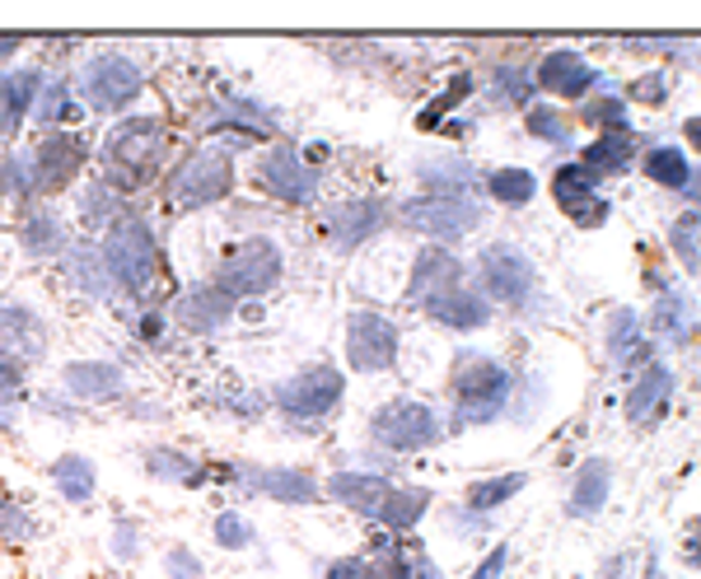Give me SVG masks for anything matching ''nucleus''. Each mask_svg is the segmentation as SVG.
Listing matches in <instances>:
<instances>
[{
	"mask_svg": "<svg viewBox=\"0 0 701 579\" xmlns=\"http://www.w3.org/2000/svg\"><path fill=\"white\" fill-rule=\"evenodd\" d=\"M608 351H613L622 365H636L646 360V341H641V323H636L631 309H617L613 313V332H608Z\"/></svg>",
	"mask_w": 701,
	"mask_h": 579,
	"instance_id": "c85d7f7f",
	"label": "nucleus"
},
{
	"mask_svg": "<svg viewBox=\"0 0 701 579\" xmlns=\"http://www.w3.org/2000/svg\"><path fill=\"white\" fill-rule=\"evenodd\" d=\"M538 85L561 93V99H580V93L594 85V71L575 52H552V56H542V66H538Z\"/></svg>",
	"mask_w": 701,
	"mask_h": 579,
	"instance_id": "dca6fc26",
	"label": "nucleus"
},
{
	"mask_svg": "<svg viewBox=\"0 0 701 579\" xmlns=\"http://www.w3.org/2000/svg\"><path fill=\"white\" fill-rule=\"evenodd\" d=\"M276 402H280V412L295 420H318L341 402V374L333 365H314V369H304L280 383Z\"/></svg>",
	"mask_w": 701,
	"mask_h": 579,
	"instance_id": "423d86ee",
	"label": "nucleus"
},
{
	"mask_svg": "<svg viewBox=\"0 0 701 579\" xmlns=\"http://www.w3.org/2000/svg\"><path fill=\"white\" fill-rule=\"evenodd\" d=\"M168 570H174L178 579H197L201 575V566L192 561V552H183V546H178V552H168Z\"/></svg>",
	"mask_w": 701,
	"mask_h": 579,
	"instance_id": "a18cd8bd",
	"label": "nucleus"
},
{
	"mask_svg": "<svg viewBox=\"0 0 701 579\" xmlns=\"http://www.w3.org/2000/svg\"><path fill=\"white\" fill-rule=\"evenodd\" d=\"M487 192L496 201H510V206H524V201L538 192V182L528 168H496V174L487 178Z\"/></svg>",
	"mask_w": 701,
	"mask_h": 579,
	"instance_id": "473e14b6",
	"label": "nucleus"
},
{
	"mask_svg": "<svg viewBox=\"0 0 701 579\" xmlns=\"http://www.w3.org/2000/svg\"><path fill=\"white\" fill-rule=\"evenodd\" d=\"M103 262L132 294H146L150 280H154V239H150V229L140 221L113 225V234H108V243H103Z\"/></svg>",
	"mask_w": 701,
	"mask_h": 579,
	"instance_id": "f03ea898",
	"label": "nucleus"
},
{
	"mask_svg": "<svg viewBox=\"0 0 701 579\" xmlns=\"http://www.w3.org/2000/svg\"><path fill=\"white\" fill-rule=\"evenodd\" d=\"M225 313H229V294L221 286L215 290L201 286L178 304V323L187 327V332H215V327L225 323Z\"/></svg>",
	"mask_w": 701,
	"mask_h": 579,
	"instance_id": "aec40b11",
	"label": "nucleus"
},
{
	"mask_svg": "<svg viewBox=\"0 0 701 579\" xmlns=\"http://www.w3.org/2000/svg\"><path fill=\"white\" fill-rule=\"evenodd\" d=\"M66 388L71 393H80V398H113L122 388V369L103 365V360H85V365L66 369Z\"/></svg>",
	"mask_w": 701,
	"mask_h": 579,
	"instance_id": "393cba45",
	"label": "nucleus"
},
{
	"mask_svg": "<svg viewBox=\"0 0 701 579\" xmlns=\"http://www.w3.org/2000/svg\"><path fill=\"white\" fill-rule=\"evenodd\" d=\"M426 505H430V491H393L388 487V495H384V505H379L374 519L388 524V528H412L421 514H426Z\"/></svg>",
	"mask_w": 701,
	"mask_h": 579,
	"instance_id": "cd10ccee",
	"label": "nucleus"
},
{
	"mask_svg": "<svg viewBox=\"0 0 701 579\" xmlns=\"http://www.w3.org/2000/svg\"><path fill=\"white\" fill-rule=\"evenodd\" d=\"M374 579H412V556H402V552L374 556Z\"/></svg>",
	"mask_w": 701,
	"mask_h": 579,
	"instance_id": "79ce46f5",
	"label": "nucleus"
},
{
	"mask_svg": "<svg viewBox=\"0 0 701 579\" xmlns=\"http://www.w3.org/2000/svg\"><path fill=\"white\" fill-rule=\"evenodd\" d=\"M38 89H42L38 71L0 75V131H5V136L24 122V113H28V108H34V99H38Z\"/></svg>",
	"mask_w": 701,
	"mask_h": 579,
	"instance_id": "6ab92c4d",
	"label": "nucleus"
},
{
	"mask_svg": "<svg viewBox=\"0 0 701 579\" xmlns=\"http://www.w3.org/2000/svg\"><path fill=\"white\" fill-rule=\"evenodd\" d=\"M140 85H146V75H140V66L136 61H127V56H93L89 61V71H85V93H89V103L93 108H127L136 93H140Z\"/></svg>",
	"mask_w": 701,
	"mask_h": 579,
	"instance_id": "1a4fd4ad",
	"label": "nucleus"
},
{
	"mask_svg": "<svg viewBox=\"0 0 701 579\" xmlns=\"http://www.w3.org/2000/svg\"><path fill=\"white\" fill-rule=\"evenodd\" d=\"M631 160V136L627 131H608L585 150V174H617Z\"/></svg>",
	"mask_w": 701,
	"mask_h": 579,
	"instance_id": "bb28decb",
	"label": "nucleus"
},
{
	"mask_svg": "<svg viewBox=\"0 0 701 579\" xmlns=\"http://www.w3.org/2000/svg\"><path fill=\"white\" fill-rule=\"evenodd\" d=\"M654 332H660L664 341H688L692 337V309L683 294H664L660 304H654Z\"/></svg>",
	"mask_w": 701,
	"mask_h": 579,
	"instance_id": "c756f323",
	"label": "nucleus"
},
{
	"mask_svg": "<svg viewBox=\"0 0 701 579\" xmlns=\"http://www.w3.org/2000/svg\"><path fill=\"white\" fill-rule=\"evenodd\" d=\"M412 579H445V575L435 570V561H430V556H421V552H416V556H412Z\"/></svg>",
	"mask_w": 701,
	"mask_h": 579,
	"instance_id": "8fccbe9b",
	"label": "nucleus"
},
{
	"mask_svg": "<svg viewBox=\"0 0 701 579\" xmlns=\"http://www.w3.org/2000/svg\"><path fill=\"white\" fill-rule=\"evenodd\" d=\"M42 351V323L24 309H0V355L34 360Z\"/></svg>",
	"mask_w": 701,
	"mask_h": 579,
	"instance_id": "a211bd4d",
	"label": "nucleus"
},
{
	"mask_svg": "<svg viewBox=\"0 0 701 579\" xmlns=\"http://www.w3.org/2000/svg\"><path fill=\"white\" fill-rule=\"evenodd\" d=\"M505 369L496 360H481V355H463L459 369H454V398H459V420H487L496 416V406L505 402Z\"/></svg>",
	"mask_w": 701,
	"mask_h": 579,
	"instance_id": "7ed1b4c3",
	"label": "nucleus"
},
{
	"mask_svg": "<svg viewBox=\"0 0 701 579\" xmlns=\"http://www.w3.org/2000/svg\"><path fill=\"white\" fill-rule=\"evenodd\" d=\"M258 182L267 187L272 197L280 201H290V206H309V201L318 197V178H314V168H309L300 154L286 150V146H276L262 154V164H258Z\"/></svg>",
	"mask_w": 701,
	"mask_h": 579,
	"instance_id": "9d476101",
	"label": "nucleus"
},
{
	"mask_svg": "<svg viewBox=\"0 0 701 579\" xmlns=\"http://www.w3.org/2000/svg\"><path fill=\"white\" fill-rule=\"evenodd\" d=\"M28 248H34V253H47V248H57V225H52V215H38V221L28 225Z\"/></svg>",
	"mask_w": 701,
	"mask_h": 579,
	"instance_id": "37998d69",
	"label": "nucleus"
},
{
	"mask_svg": "<svg viewBox=\"0 0 701 579\" xmlns=\"http://www.w3.org/2000/svg\"><path fill=\"white\" fill-rule=\"evenodd\" d=\"M52 477H57V487H61V495H66V500H89L93 495V467L85 458H75V453L57 458Z\"/></svg>",
	"mask_w": 701,
	"mask_h": 579,
	"instance_id": "72a5a7b5",
	"label": "nucleus"
},
{
	"mask_svg": "<svg viewBox=\"0 0 701 579\" xmlns=\"http://www.w3.org/2000/svg\"><path fill=\"white\" fill-rule=\"evenodd\" d=\"M14 47H20V42H14V38H5V42H0V61H5V56L14 52Z\"/></svg>",
	"mask_w": 701,
	"mask_h": 579,
	"instance_id": "864d4df0",
	"label": "nucleus"
},
{
	"mask_svg": "<svg viewBox=\"0 0 701 579\" xmlns=\"http://www.w3.org/2000/svg\"><path fill=\"white\" fill-rule=\"evenodd\" d=\"M412 229H426L435 239H463L477 229V206H467L459 197H416L402 206Z\"/></svg>",
	"mask_w": 701,
	"mask_h": 579,
	"instance_id": "f8f14e48",
	"label": "nucleus"
},
{
	"mask_svg": "<svg viewBox=\"0 0 701 579\" xmlns=\"http://www.w3.org/2000/svg\"><path fill=\"white\" fill-rule=\"evenodd\" d=\"M215 542L229 546V552H239V546L253 542V528H248L239 514H221V519H215Z\"/></svg>",
	"mask_w": 701,
	"mask_h": 579,
	"instance_id": "4c0bfd02",
	"label": "nucleus"
},
{
	"mask_svg": "<svg viewBox=\"0 0 701 579\" xmlns=\"http://www.w3.org/2000/svg\"><path fill=\"white\" fill-rule=\"evenodd\" d=\"M528 131L548 136V140H556V146H566V136H571L566 122H561L556 113H548V108H534V113H528Z\"/></svg>",
	"mask_w": 701,
	"mask_h": 579,
	"instance_id": "ea45409f",
	"label": "nucleus"
},
{
	"mask_svg": "<svg viewBox=\"0 0 701 579\" xmlns=\"http://www.w3.org/2000/svg\"><path fill=\"white\" fill-rule=\"evenodd\" d=\"M28 533H34V524H28L20 509L0 505V538H28Z\"/></svg>",
	"mask_w": 701,
	"mask_h": 579,
	"instance_id": "c03bdc74",
	"label": "nucleus"
},
{
	"mask_svg": "<svg viewBox=\"0 0 701 579\" xmlns=\"http://www.w3.org/2000/svg\"><path fill=\"white\" fill-rule=\"evenodd\" d=\"M370 435L379 440L384 449L393 453H408V449H426L435 444V435H440V420H435V412L426 402H388L379 416L370 420Z\"/></svg>",
	"mask_w": 701,
	"mask_h": 579,
	"instance_id": "39448f33",
	"label": "nucleus"
},
{
	"mask_svg": "<svg viewBox=\"0 0 701 579\" xmlns=\"http://www.w3.org/2000/svg\"><path fill=\"white\" fill-rule=\"evenodd\" d=\"M234 187V160L225 150H206L197 154V160H187L174 178V201L187 211L197 206H211V201H221Z\"/></svg>",
	"mask_w": 701,
	"mask_h": 579,
	"instance_id": "0eeeda50",
	"label": "nucleus"
},
{
	"mask_svg": "<svg viewBox=\"0 0 701 579\" xmlns=\"http://www.w3.org/2000/svg\"><path fill=\"white\" fill-rule=\"evenodd\" d=\"M668 388H674V374H668L664 365H646V374L636 379L631 398H627V416H631V420H650V416L664 406Z\"/></svg>",
	"mask_w": 701,
	"mask_h": 579,
	"instance_id": "5701e85b",
	"label": "nucleus"
},
{
	"mask_svg": "<svg viewBox=\"0 0 701 579\" xmlns=\"http://www.w3.org/2000/svg\"><path fill=\"white\" fill-rule=\"evenodd\" d=\"M327 491H333L341 505H351L355 514L374 519L379 505H384V495H388V481L384 477H365V473H341V477H333V487Z\"/></svg>",
	"mask_w": 701,
	"mask_h": 579,
	"instance_id": "412c9836",
	"label": "nucleus"
},
{
	"mask_svg": "<svg viewBox=\"0 0 701 579\" xmlns=\"http://www.w3.org/2000/svg\"><path fill=\"white\" fill-rule=\"evenodd\" d=\"M160 150H164V131L160 122H122V127L108 131L103 140V160H108V174H113L122 187H136L154 174V164H160Z\"/></svg>",
	"mask_w": 701,
	"mask_h": 579,
	"instance_id": "f257e3e1",
	"label": "nucleus"
},
{
	"mask_svg": "<svg viewBox=\"0 0 701 579\" xmlns=\"http://www.w3.org/2000/svg\"><path fill=\"white\" fill-rule=\"evenodd\" d=\"M697 229H701V215H683V221L674 225V243H678V253L683 262L697 272L701 267V253H697Z\"/></svg>",
	"mask_w": 701,
	"mask_h": 579,
	"instance_id": "58836bf2",
	"label": "nucleus"
},
{
	"mask_svg": "<svg viewBox=\"0 0 701 579\" xmlns=\"http://www.w3.org/2000/svg\"><path fill=\"white\" fill-rule=\"evenodd\" d=\"M585 117L594 122V127L603 122V127H613V131H627V117H622V103H617V99H599V103H589V108H585Z\"/></svg>",
	"mask_w": 701,
	"mask_h": 579,
	"instance_id": "a19ab883",
	"label": "nucleus"
},
{
	"mask_svg": "<svg viewBox=\"0 0 701 579\" xmlns=\"http://www.w3.org/2000/svg\"><path fill=\"white\" fill-rule=\"evenodd\" d=\"M276 276H280V253H276V243H267V239H248L243 248H234V253L225 257V267H221V290L229 294V300H248V294L272 290Z\"/></svg>",
	"mask_w": 701,
	"mask_h": 579,
	"instance_id": "20e7f679",
	"label": "nucleus"
},
{
	"mask_svg": "<svg viewBox=\"0 0 701 579\" xmlns=\"http://www.w3.org/2000/svg\"><path fill=\"white\" fill-rule=\"evenodd\" d=\"M379 225H384V206H379V201H347V206L333 211V239H337V248H361Z\"/></svg>",
	"mask_w": 701,
	"mask_h": 579,
	"instance_id": "f3484780",
	"label": "nucleus"
},
{
	"mask_svg": "<svg viewBox=\"0 0 701 579\" xmlns=\"http://www.w3.org/2000/svg\"><path fill=\"white\" fill-rule=\"evenodd\" d=\"M688 140H697V150H701V117L688 122Z\"/></svg>",
	"mask_w": 701,
	"mask_h": 579,
	"instance_id": "603ef678",
	"label": "nucleus"
},
{
	"mask_svg": "<svg viewBox=\"0 0 701 579\" xmlns=\"http://www.w3.org/2000/svg\"><path fill=\"white\" fill-rule=\"evenodd\" d=\"M688 556H692V566H701V538L692 542V552H688Z\"/></svg>",
	"mask_w": 701,
	"mask_h": 579,
	"instance_id": "5fc2aeb1",
	"label": "nucleus"
},
{
	"mask_svg": "<svg viewBox=\"0 0 701 579\" xmlns=\"http://www.w3.org/2000/svg\"><path fill=\"white\" fill-rule=\"evenodd\" d=\"M75 113V99H71V85H52L38 99V122H66Z\"/></svg>",
	"mask_w": 701,
	"mask_h": 579,
	"instance_id": "e433bc0d",
	"label": "nucleus"
},
{
	"mask_svg": "<svg viewBox=\"0 0 701 579\" xmlns=\"http://www.w3.org/2000/svg\"><path fill=\"white\" fill-rule=\"evenodd\" d=\"M463 93H467V80H459L454 89H449V93H445V99H440V103H435V113H426V127H430V122H435V117H440V113H449V108H454V103L463 99Z\"/></svg>",
	"mask_w": 701,
	"mask_h": 579,
	"instance_id": "09e8293b",
	"label": "nucleus"
},
{
	"mask_svg": "<svg viewBox=\"0 0 701 579\" xmlns=\"http://www.w3.org/2000/svg\"><path fill=\"white\" fill-rule=\"evenodd\" d=\"M327 579H370V566H361V561H337V566L327 570Z\"/></svg>",
	"mask_w": 701,
	"mask_h": 579,
	"instance_id": "de8ad7c7",
	"label": "nucleus"
},
{
	"mask_svg": "<svg viewBox=\"0 0 701 579\" xmlns=\"http://www.w3.org/2000/svg\"><path fill=\"white\" fill-rule=\"evenodd\" d=\"M351 332H347V360L365 374H379L393 365L398 355V327L384 313H351Z\"/></svg>",
	"mask_w": 701,
	"mask_h": 579,
	"instance_id": "6e6552de",
	"label": "nucleus"
},
{
	"mask_svg": "<svg viewBox=\"0 0 701 579\" xmlns=\"http://www.w3.org/2000/svg\"><path fill=\"white\" fill-rule=\"evenodd\" d=\"M646 174H650V182L678 187V192H688V182H692V168H688V160H683L674 146L650 150V154H646Z\"/></svg>",
	"mask_w": 701,
	"mask_h": 579,
	"instance_id": "7c9ffc66",
	"label": "nucleus"
},
{
	"mask_svg": "<svg viewBox=\"0 0 701 579\" xmlns=\"http://www.w3.org/2000/svg\"><path fill=\"white\" fill-rule=\"evenodd\" d=\"M608 500V463L603 458H589L575 477V495H571V509L575 514H599Z\"/></svg>",
	"mask_w": 701,
	"mask_h": 579,
	"instance_id": "a878e982",
	"label": "nucleus"
},
{
	"mask_svg": "<svg viewBox=\"0 0 701 579\" xmlns=\"http://www.w3.org/2000/svg\"><path fill=\"white\" fill-rule=\"evenodd\" d=\"M146 463H150V473H154V477L187 481V487H197V477H201V467H197L192 458H183V453H174V449H154Z\"/></svg>",
	"mask_w": 701,
	"mask_h": 579,
	"instance_id": "f704fd0d",
	"label": "nucleus"
},
{
	"mask_svg": "<svg viewBox=\"0 0 701 579\" xmlns=\"http://www.w3.org/2000/svg\"><path fill=\"white\" fill-rule=\"evenodd\" d=\"M85 164V140L80 136H52L34 150V187L42 192H61Z\"/></svg>",
	"mask_w": 701,
	"mask_h": 579,
	"instance_id": "4468645a",
	"label": "nucleus"
},
{
	"mask_svg": "<svg viewBox=\"0 0 701 579\" xmlns=\"http://www.w3.org/2000/svg\"><path fill=\"white\" fill-rule=\"evenodd\" d=\"M481 286L505 304H524L528 294H534V267H528V257L520 248L496 243L481 253Z\"/></svg>",
	"mask_w": 701,
	"mask_h": 579,
	"instance_id": "9b49d317",
	"label": "nucleus"
},
{
	"mask_svg": "<svg viewBox=\"0 0 701 579\" xmlns=\"http://www.w3.org/2000/svg\"><path fill=\"white\" fill-rule=\"evenodd\" d=\"M552 192H556V206L571 215L575 225H585V229H594L608 221V201L594 192V178L585 174L580 164H566V168H556V178H552Z\"/></svg>",
	"mask_w": 701,
	"mask_h": 579,
	"instance_id": "ddd939ff",
	"label": "nucleus"
},
{
	"mask_svg": "<svg viewBox=\"0 0 701 579\" xmlns=\"http://www.w3.org/2000/svg\"><path fill=\"white\" fill-rule=\"evenodd\" d=\"M426 309H430V318H440L449 327H463V332L487 323V300H481V294H467V290H449V294H440V300H430Z\"/></svg>",
	"mask_w": 701,
	"mask_h": 579,
	"instance_id": "b1692460",
	"label": "nucleus"
},
{
	"mask_svg": "<svg viewBox=\"0 0 701 579\" xmlns=\"http://www.w3.org/2000/svg\"><path fill=\"white\" fill-rule=\"evenodd\" d=\"M524 473H505V477H496V481H477L473 495H467V505L473 509H491V505H501V500H510L514 491H524Z\"/></svg>",
	"mask_w": 701,
	"mask_h": 579,
	"instance_id": "c9c22d12",
	"label": "nucleus"
},
{
	"mask_svg": "<svg viewBox=\"0 0 701 579\" xmlns=\"http://www.w3.org/2000/svg\"><path fill=\"white\" fill-rule=\"evenodd\" d=\"M505 556H510L505 546H496V552H491V556L477 566V575H473V579H501V570H505Z\"/></svg>",
	"mask_w": 701,
	"mask_h": 579,
	"instance_id": "49530a36",
	"label": "nucleus"
},
{
	"mask_svg": "<svg viewBox=\"0 0 701 579\" xmlns=\"http://www.w3.org/2000/svg\"><path fill=\"white\" fill-rule=\"evenodd\" d=\"M66 272H71V280H80L85 294H103V290H108V276H113V272H108V262L93 253V248H85V243L71 248Z\"/></svg>",
	"mask_w": 701,
	"mask_h": 579,
	"instance_id": "2f4dec72",
	"label": "nucleus"
},
{
	"mask_svg": "<svg viewBox=\"0 0 701 579\" xmlns=\"http://www.w3.org/2000/svg\"><path fill=\"white\" fill-rule=\"evenodd\" d=\"M140 337H150V341L160 337V318H146V323H140Z\"/></svg>",
	"mask_w": 701,
	"mask_h": 579,
	"instance_id": "3c124183",
	"label": "nucleus"
},
{
	"mask_svg": "<svg viewBox=\"0 0 701 579\" xmlns=\"http://www.w3.org/2000/svg\"><path fill=\"white\" fill-rule=\"evenodd\" d=\"M253 487L276 495V500H286V505H309V500H318L314 477L300 473V467H262V473H253Z\"/></svg>",
	"mask_w": 701,
	"mask_h": 579,
	"instance_id": "4be33fe9",
	"label": "nucleus"
},
{
	"mask_svg": "<svg viewBox=\"0 0 701 579\" xmlns=\"http://www.w3.org/2000/svg\"><path fill=\"white\" fill-rule=\"evenodd\" d=\"M459 257H449L445 248H426V253L416 257L412 267V286H408V304H421L426 309L430 300H440V294L459 290Z\"/></svg>",
	"mask_w": 701,
	"mask_h": 579,
	"instance_id": "2eb2a0df",
	"label": "nucleus"
}]
</instances>
